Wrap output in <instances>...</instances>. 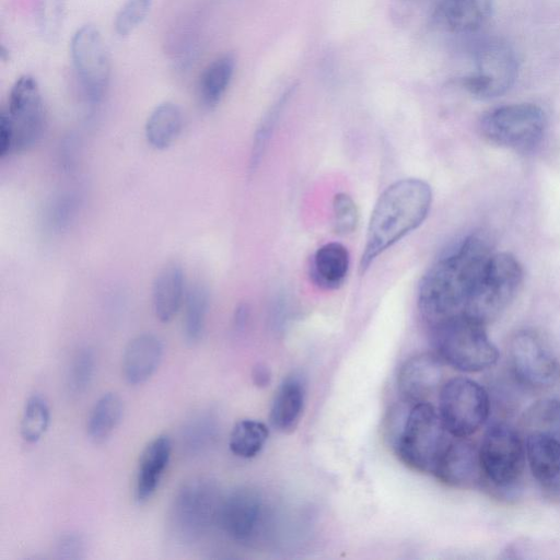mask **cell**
<instances>
[{
  "label": "cell",
  "instance_id": "cell-37",
  "mask_svg": "<svg viewBox=\"0 0 560 560\" xmlns=\"http://www.w3.org/2000/svg\"><path fill=\"white\" fill-rule=\"evenodd\" d=\"M86 542L84 537L78 533H66L61 535L55 545V552L61 559H82L85 557Z\"/></svg>",
  "mask_w": 560,
  "mask_h": 560
},
{
  "label": "cell",
  "instance_id": "cell-29",
  "mask_svg": "<svg viewBox=\"0 0 560 560\" xmlns=\"http://www.w3.org/2000/svg\"><path fill=\"white\" fill-rule=\"evenodd\" d=\"M269 438L268 427L255 419L238 420L229 436V448L235 456L249 459L257 456Z\"/></svg>",
  "mask_w": 560,
  "mask_h": 560
},
{
  "label": "cell",
  "instance_id": "cell-10",
  "mask_svg": "<svg viewBox=\"0 0 560 560\" xmlns=\"http://www.w3.org/2000/svg\"><path fill=\"white\" fill-rule=\"evenodd\" d=\"M472 65V71L460 79V85L476 98L489 100L503 95L517 77L515 52L499 39H489L478 45Z\"/></svg>",
  "mask_w": 560,
  "mask_h": 560
},
{
  "label": "cell",
  "instance_id": "cell-26",
  "mask_svg": "<svg viewBox=\"0 0 560 560\" xmlns=\"http://www.w3.org/2000/svg\"><path fill=\"white\" fill-rule=\"evenodd\" d=\"M235 69V57L225 54L213 60L202 72L199 81V97L201 103L212 108L218 105L225 94Z\"/></svg>",
  "mask_w": 560,
  "mask_h": 560
},
{
  "label": "cell",
  "instance_id": "cell-18",
  "mask_svg": "<svg viewBox=\"0 0 560 560\" xmlns=\"http://www.w3.org/2000/svg\"><path fill=\"white\" fill-rule=\"evenodd\" d=\"M492 8L493 0H440L435 3L432 21L440 31L470 34L487 23Z\"/></svg>",
  "mask_w": 560,
  "mask_h": 560
},
{
  "label": "cell",
  "instance_id": "cell-35",
  "mask_svg": "<svg viewBox=\"0 0 560 560\" xmlns=\"http://www.w3.org/2000/svg\"><path fill=\"white\" fill-rule=\"evenodd\" d=\"M152 0H127L115 16L114 27L118 35L132 33L148 16Z\"/></svg>",
  "mask_w": 560,
  "mask_h": 560
},
{
  "label": "cell",
  "instance_id": "cell-4",
  "mask_svg": "<svg viewBox=\"0 0 560 560\" xmlns=\"http://www.w3.org/2000/svg\"><path fill=\"white\" fill-rule=\"evenodd\" d=\"M482 486L493 497L512 499L522 483L526 450L521 434L510 424L490 425L479 445Z\"/></svg>",
  "mask_w": 560,
  "mask_h": 560
},
{
  "label": "cell",
  "instance_id": "cell-39",
  "mask_svg": "<svg viewBox=\"0 0 560 560\" xmlns=\"http://www.w3.org/2000/svg\"><path fill=\"white\" fill-rule=\"evenodd\" d=\"M270 373L264 365H257L253 370V381L257 386H266L269 383Z\"/></svg>",
  "mask_w": 560,
  "mask_h": 560
},
{
  "label": "cell",
  "instance_id": "cell-21",
  "mask_svg": "<svg viewBox=\"0 0 560 560\" xmlns=\"http://www.w3.org/2000/svg\"><path fill=\"white\" fill-rule=\"evenodd\" d=\"M305 404V385L295 374L285 377L278 387L269 412L273 429L288 433L300 422Z\"/></svg>",
  "mask_w": 560,
  "mask_h": 560
},
{
  "label": "cell",
  "instance_id": "cell-34",
  "mask_svg": "<svg viewBox=\"0 0 560 560\" xmlns=\"http://www.w3.org/2000/svg\"><path fill=\"white\" fill-rule=\"evenodd\" d=\"M359 223L358 206L347 192H338L332 199V225L339 235L353 233Z\"/></svg>",
  "mask_w": 560,
  "mask_h": 560
},
{
  "label": "cell",
  "instance_id": "cell-31",
  "mask_svg": "<svg viewBox=\"0 0 560 560\" xmlns=\"http://www.w3.org/2000/svg\"><path fill=\"white\" fill-rule=\"evenodd\" d=\"M294 90L295 85L285 89L261 117L254 135L249 158L250 172H254L259 165L281 113Z\"/></svg>",
  "mask_w": 560,
  "mask_h": 560
},
{
  "label": "cell",
  "instance_id": "cell-40",
  "mask_svg": "<svg viewBox=\"0 0 560 560\" xmlns=\"http://www.w3.org/2000/svg\"><path fill=\"white\" fill-rule=\"evenodd\" d=\"M408 1H411V2H434V3H438L440 0H408Z\"/></svg>",
  "mask_w": 560,
  "mask_h": 560
},
{
  "label": "cell",
  "instance_id": "cell-38",
  "mask_svg": "<svg viewBox=\"0 0 560 560\" xmlns=\"http://www.w3.org/2000/svg\"><path fill=\"white\" fill-rule=\"evenodd\" d=\"M13 151V132L4 110L0 115V156L4 158Z\"/></svg>",
  "mask_w": 560,
  "mask_h": 560
},
{
  "label": "cell",
  "instance_id": "cell-6",
  "mask_svg": "<svg viewBox=\"0 0 560 560\" xmlns=\"http://www.w3.org/2000/svg\"><path fill=\"white\" fill-rule=\"evenodd\" d=\"M523 281V268L510 253H492L482 268L464 316L486 326L513 302Z\"/></svg>",
  "mask_w": 560,
  "mask_h": 560
},
{
  "label": "cell",
  "instance_id": "cell-20",
  "mask_svg": "<svg viewBox=\"0 0 560 560\" xmlns=\"http://www.w3.org/2000/svg\"><path fill=\"white\" fill-rule=\"evenodd\" d=\"M163 353V342L158 336L147 332L132 338L125 348L121 362L127 383H145L159 369Z\"/></svg>",
  "mask_w": 560,
  "mask_h": 560
},
{
  "label": "cell",
  "instance_id": "cell-24",
  "mask_svg": "<svg viewBox=\"0 0 560 560\" xmlns=\"http://www.w3.org/2000/svg\"><path fill=\"white\" fill-rule=\"evenodd\" d=\"M183 125L180 108L171 102L158 105L149 115L144 132L147 141L153 148H168L178 137Z\"/></svg>",
  "mask_w": 560,
  "mask_h": 560
},
{
  "label": "cell",
  "instance_id": "cell-23",
  "mask_svg": "<svg viewBox=\"0 0 560 560\" xmlns=\"http://www.w3.org/2000/svg\"><path fill=\"white\" fill-rule=\"evenodd\" d=\"M349 269V250L338 242L326 243L318 247L311 264L314 282L325 290H335L341 287Z\"/></svg>",
  "mask_w": 560,
  "mask_h": 560
},
{
  "label": "cell",
  "instance_id": "cell-3",
  "mask_svg": "<svg viewBox=\"0 0 560 560\" xmlns=\"http://www.w3.org/2000/svg\"><path fill=\"white\" fill-rule=\"evenodd\" d=\"M388 429L399 460L415 471L430 475L454 436L439 410L428 401L396 409Z\"/></svg>",
  "mask_w": 560,
  "mask_h": 560
},
{
  "label": "cell",
  "instance_id": "cell-11",
  "mask_svg": "<svg viewBox=\"0 0 560 560\" xmlns=\"http://www.w3.org/2000/svg\"><path fill=\"white\" fill-rule=\"evenodd\" d=\"M509 358L514 375L527 387L547 389L560 381V361L536 330H517L509 343Z\"/></svg>",
  "mask_w": 560,
  "mask_h": 560
},
{
  "label": "cell",
  "instance_id": "cell-14",
  "mask_svg": "<svg viewBox=\"0 0 560 560\" xmlns=\"http://www.w3.org/2000/svg\"><path fill=\"white\" fill-rule=\"evenodd\" d=\"M266 520V505L257 491L243 487L222 498L218 524L232 540L254 542L262 534Z\"/></svg>",
  "mask_w": 560,
  "mask_h": 560
},
{
  "label": "cell",
  "instance_id": "cell-2",
  "mask_svg": "<svg viewBox=\"0 0 560 560\" xmlns=\"http://www.w3.org/2000/svg\"><path fill=\"white\" fill-rule=\"evenodd\" d=\"M432 205L431 186L420 178H402L389 185L372 210L360 260L364 273L385 250L417 230Z\"/></svg>",
  "mask_w": 560,
  "mask_h": 560
},
{
  "label": "cell",
  "instance_id": "cell-15",
  "mask_svg": "<svg viewBox=\"0 0 560 560\" xmlns=\"http://www.w3.org/2000/svg\"><path fill=\"white\" fill-rule=\"evenodd\" d=\"M432 476L452 488H481L482 471L479 446L469 438L453 436Z\"/></svg>",
  "mask_w": 560,
  "mask_h": 560
},
{
  "label": "cell",
  "instance_id": "cell-5",
  "mask_svg": "<svg viewBox=\"0 0 560 560\" xmlns=\"http://www.w3.org/2000/svg\"><path fill=\"white\" fill-rule=\"evenodd\" d=\"M435 353L462 372H479L494 365L499 351L486 332V326L457 316L431 327Z\"/></svg>",
  "mask_w": 560,
  "mask_h": 560
},
{
  "label": "cell",
  "instance_id": "cell-33",
  "mask_svg": "<svg viewBox=\"0 0 560 560\" xmlns=\"http://www.w3.org/2000/svg\"><path fill=\"white\" fill-rule=\"evenodd\" d=\"M96 370V357L89 347L80 348L72 357L67 375L69 392L83 394L91 385Z\"/></svg>",
  "mask_w": 560,
  "mask_h": 560
},
{
  "label": "cell",
  "instance_id": "cell-16",
  "mask_svg": "<svg viewBox=\"0 0 560 560\" xmlns=\"http://www.w3.org/2000/svg\"><path fill=\"white\" fill-rule=\"evenodd\" d=\"M443 364L435 352H422L408 358L397 374V388L405 402L428 401L440 390L443 385Z\"/></svg>",
  "mask_w": 560,
  "mask_h": 560
},
{
  "label": "cell",
  "instance_id": "cell-22",
  "mask_svg": "<svg viewBox=\"0 0 560 560\" xmlns=\"http://www.w3.org/2000/svg\"><path fill=\"white\" fill-rule=\"evenodd\" d=\"M185 292V278L180 265L168 262L156 275L152 285V304L156 318L171 322L177 314Z\"/></svg>",
  "mask_w": 560,
  "mask_h": 560
},
{
  "label": "cell",
  "instance_id": "cell-36",
  "mask_svg": "<svg viewBox=\"0 0 560 560\" xmlns=\"http://www.w3.org/2000/svg\"><path fill=\"white\" fill-rule=\"evenodd\" d=\"M65 0H39L38 20L42 32L49 38L58 36L62 27Z\"/></svg>",
  "mask_w": 560,
  "mask_h": 560
},
{
  "label": "cell",
  "instance_id": "cell-30",
  "mask_svg": "<svg viewBox=\"0 0 560 560\" xmlns=\"http://www.w3.org/2000/svg\"><path fill=\"white\" fill-rule=\"evenodd\" d=\"M522 429L526 434L538 432L560 440V400L542 398L523 415Z\"/></svg>",
  "mask_w": 560,
  "mask_h": 560
},
{
  "label": "cell",
  "instance_id": "cell-32",
  "mask_svg": "<svg viewBox=\"0 0 560 560\" xmlns=\"http://www.w3.org/2000/svg\"><path fill=\"white\" fill-rule=\"evenodd\" d=\"M50 422V410L45 398L34 394L25 402L20 432L27 443L38 442L46 433Z\"/></svg>",
  "mask_w": 560,
  "mask_h": 560
},
{
  "label": "cell",
  "instance_id": "cell-8",
  "mask_svg": "<svg viewBox=\"0 0 560 560\" xmlns=\"http://www.w3.org/2000/svg\"><path fill=\"white\" fill-rule=\"evenodd\" d=\"M546 128L545 112L532 103L498 106L483 113L479 119L483 138L514 150L532 149L541 140Z\"/></svg>",
  "mask_w": 560,
  "mask_h": 560
},
{
  "label": "cell",
  "instance_id": "cell-19",
  "mask_svg": "<svg viewBox=\"0 0 560 560\" xmlns=\"http://www.w3.org/2000/svg\"><path fill=\"white\" fill-rule=\"evenodd\" d=\"M172 447V441L166 434L153 438L143 447L138 462L133 488L137 503H145L156 492L170 464Z\"/></svg>",
  "mask_w": 560,
  "mask_h": 560
},
{
  "label": "cell",
  "instance_id": "cell-25",
  "mask_svg": "<svg viewBox=\"0 0 560 560\" xmlns=\"http://www.w3.org/2000/svg\"><path fill=\"white\" fill-rule=\"evenodd\" d=\"M124 415L121 398L115 393L103 394L94 404L86 422V432L94 443L105 442L117 429Z\"/></svg>",
  "mask_w": 560,
  "mask_h": 560
},
{
  "label": "cell",
  "instance_id": "cell-1",
  "mask_svg": "<svg viewBox=\"0 0 560 560\" xmlns=\"http://www.w3.org/2000/svg\"><path fill=\"white\" fill-rule=\"evenodd\" d=\"M489 240L474 233L450 248L425 272L418 290V308L432 327L464 314L476 281L491 256Z\"/></svg>",
  "mask_w": 560,
  "mask_h": 560
},
{
  "label": "cell",
  "instance_id": "cell-28",
  "mask_svg": "<svg viewBox=\"0 0 560 560\" xmlns=\"http://www.w3.org/2000/svg\"><path fill=\"white\" fill-rule=\"evenodd\" d=\"M184 304L183 332L187 343L195 345L202 338L209 310V292L197 282L188 289Z\"/></svg>",
  "mask_w": 560,
  "mask_h": 560
},
{
  "label": "cell",
  "instance_id": "cell-12",
  "mask_svg": "<svg viewBox=\"0 0 560 560\" xmlns=\"http://www.w3.org/2000/svg\"><path fill=\"white\" fill-rule=\"evenodd\" d=\"M70 51L84 95L90 102H100L110 78V59L102 34L93 25L81 26L71 38Z\"/></svg>",
  "mask_w": 560,
  "mask_h": 560
},
{
  "label": "cell",
  "instance_id": "cell-17",
  "mask_svg": "<svg viewBox=\"0 0 560 560\" xmlns=\"http://www.w3.org/2000/svg\"><path fill=\"white\" fill-rule=\"evenodd\" d=\"M526 462L541 490L560 499V440L548 434H526Z\"/></svg>",
  "mask_w": 560,
  "mask_h": 560
},
{
  "label": "cell",
  "instance_id": "cell-13",
  "mask_svg": "<svg viewBox=\"0 0 560 560\" xmlns=\"http://www.w3.org/2000/svg\"><path fill=\"white\" fill-rule=\"evenodd\" d=\"M4 113L13 132L12 153L27 150L39 140L45 114L40 90L33 77L25 74L15 81Z\"/></svg>",
  "mask_w": 560,
  "mask_h": 560
},
{
  "label": "cell",
  "instance_id": "cell-9",
  "mask_svg": "<svg viewBox=\"0 0 560 560\" xmlns=\"http://www.w3.org/2000/svg\"><path fill=\"white\" fill-rule=\"evenodd\" d=\"M439 413L448 430L457 438H469L487 421L490 399L487 390L468 377H453L439 390Z\"/></svg>",
  "mask_w": 560,
  "mask_h": 560
},
{
  "label": "cell",
  "instance_id": "cell-27",
  "mask_svg": "<svg viewBox=\"0 0 560 560\" xmlns=\"http://www.w3.org/2000/svg\"><path fill=\"white\" fill-rule=\"evenodd\" d=\"M219 424L217 417L208 410L191 416L182 429V446L190 456L208 452L217 442Z\"/></svg>",
  "mask_w": 560,
  "mask_h": 560
},
{
  "label": "cell",
  "instance_id": "cell-7",
  "mask_svg": "<svg viewBox=\"0 0 560 560\" xmlns=\"http://www.w3.org/2000/svg\"><path fill=\"white\" fill-rule=\"evenodd\" d=\"M222 497L214 481L206 476L185 480L176 490L168 513L175 540L191 545L201 540L218 523Z\"/></svg>",
  "mask_w": 560,
  "mask_h": 560
}]
</instances>
